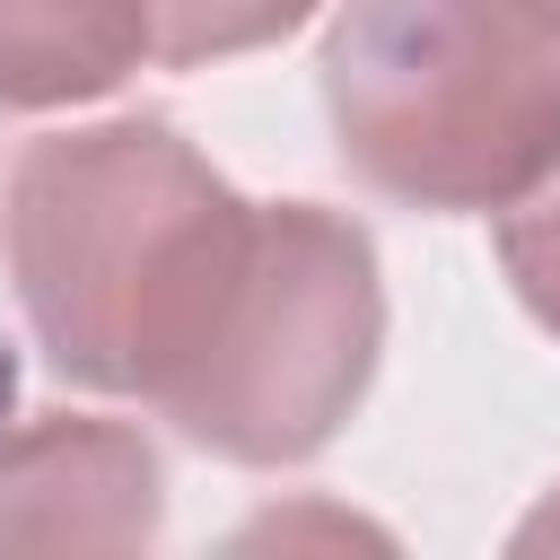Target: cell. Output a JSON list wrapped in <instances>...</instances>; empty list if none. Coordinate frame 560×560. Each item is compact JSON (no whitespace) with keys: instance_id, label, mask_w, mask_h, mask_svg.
<instances>
[{"instance_id":"9","label":"cell","mask_w":560,"mask_h":560,"mask_svg":"<svg viewBox=\"0 0 560 560\" xmlns=\"http://www.w3.org/2000/svg\"><path fill=\"white\" fill-rule=\"evenodd\" d=\"M551 9H560V0H551Z\"/></svg>"},{"instance_id":"8","label":"cell","mask_w":560,"mask_h":560,"mask_svg":"<svg viewBox=\"0 0 560 560\" xmlns=\"http://www.w3.org/2000/svg\"><path fill=\"white\" fill-rule=\"evenodd\" d=\"M551 542H560V490H551V499L516 525V551H551Z\"/></svg>"},{"instance_id":"6","label":"cell","mask_w":560,"mask_h":560,"mask_svg":"<svg viewBox=\"0 0 560 560\" xmlns=\"http://www.w3.org/2000/svg\"><path fill=\"white\" fill-rule=\"evenodd\" d=\"M324 0H158V61L192 70V61H228V52H262L289 26H306Z\"/></svg>"},{"instance_id":"1","label":"cell","mask_w":560,"mask_h":560,"mask_svg":"<svg viewBox=\"0 0 560 560\" xmlns=\"http://www.w3.org/2000/svg\"><path fill=\"white\" fill-rule=\"evenodd\" d=\"M236 228L245 192L166 114L26 140L0 236L44 368L88 394H149Z\"/></svg>"},{"instance_id":"3","label":"cell","mask_w":560,"mask_h":560,"mask_svg":"<svg viewBox=\"0 0 560 560\" xmlns=\"http://www.w3.org/2000/svg\"><path fill=\"white\" fill-rule=\"evenodd\" d=\"M376 350L385 280L368 228L324 201H254L140 402L192 446L271 472L341 438Z\"/></svg>"},{"instance_id":"2","label":"cell","mask_w":560,"mask_h":560,"mask_svg":"<svg viewBox=\"0 0 560 560\" xmlns=\"http://www.w3.org/2000/svg\"><path fill=\"white\" fill-rule=\"evenodd\" d=\"M315 88L341 166L402 210H508L560 166L551 0H341Z\"/></svg>"},{"instance_id":"4","label":"cell","mask_w":560,"mask_h":560,"mask_svg":"<svg viewBox=\"0 0 560 560\" xmlns=\"http://www.w3.org/2000/svg\"><path fill=\"white\" fill-rule=\"evenodd\" d=\"M158 525L166 472L131 420L35 411L0 429V551H149Z\"/></svg>"},{"instance_id":"5","label":"cell","mask_w":560,"mask_h":560,"mask_svg":"<svg viewBox=\"0 0 560 560\" xmlns=\"http://www.w3.org/2000/svg\"><path fill=\"white\" fill-rule=\"evenodd\" d=\"M158 52V0H0V114L114 96Z\"/></svg>"},{"instance_id":"7","label":"cell","mask_w":560,"mask_h":560,"mask_svg":"<svg viewBox=\"0 0 560 560\" xmlns=\"http://www.w3.org/2000/svg\"><path fill=\"white\" fill-rule=\"evenodd\" d=\"M499 262H508V289L525 298V315L542 332H560V166L499 210Z\"/></svg>"}]
</instances>
